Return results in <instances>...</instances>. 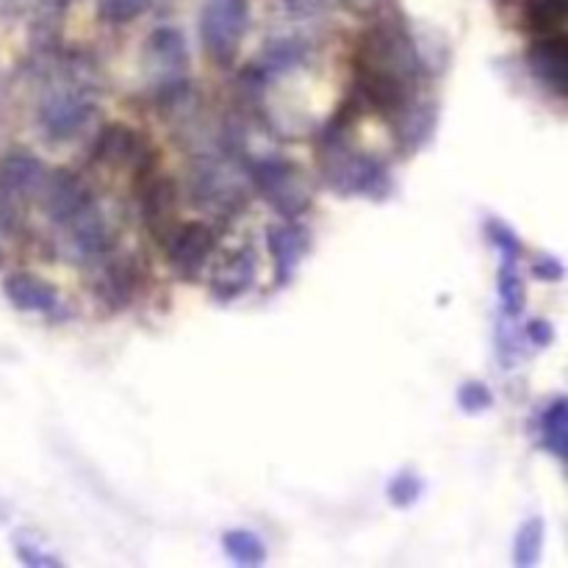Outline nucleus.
Segmentation results:
<instances>
[{"label":"nucleus","mask_w":568,"mask_h":568,"mask_svg":"<svg viewBox=\"0 0 568 568\" xmlns=\"http://www.w3.org/2000/svg\"><path fill=\"white\" fill-rule=\"evenodd\" d=\"M17 558H20V564H26L31 568H59L61 566L59 558L42 552V549H37L33 544H17Z\"/></svg>","instance_id":"obj_29"},{"label":"nucleus","mask_w":568,"mask_h":568,"mask_svg":"<svg viewBox=\"0 0 568 568\" xmlns=\"http://www.w3.org/2000/svg\"><path fill=\"white\" fill-rule=\"evenodd\" d=\"M394 125V139L403 148V153H416L419 148H425L427 142L436 133L438 122V105L430 98H410L397 114L388 116Z\"/></svg>","instance_id":"obj_12"},{"label":"nucleus","mask_w":568,"mask_h":568,"mask_svg":"<svg viewBox=\"0 0 568 568\" xmlns=\"http://www.w3.org/2000/svg\"><path fill=\"white\" fill-rule=\"evenodd\" d=\"M386 494L388 499H392V505H397V508H410V505L419 503V497L425 494V483H422L414 471H399V475L388 483Z\"/></svg>","instance_id":"obj_25"},{"label":"nucleus","mask_w":568,"mask_h":568,"mask_svg":"<svg viewBox=\"0 0 568 568\" xmlns=\"http://www.w3.org/2000/svg\"><path fill=\"white\" fill-rule=\"evenodd\" d=\"M544 538H547V527H544V519L532 516L525 525L519 527L514 541V564L516 568H532L538 566L544 552Z\"/></svg>","instance_id":"obj_20"},{"label":"nucleus","mask_w":568,"mask_h":568,"mask_svg":"<svg viewBox=\"0 0 568 568\" xmlns=\"http://www.w3.org/2000/svg\"><path fill=\"white\" fill-rule=\"evenodd\" d=\"M189 192L194 203L205 211H233L244 200V186L236 181L231 166L211 155L194 161L189 172Z\"/></svg>","instance_id":"obj_6"},{"label":"nucleus","mask_w":568,"mask_h":568,"mask_svg":"<svg viewBox=\"0 0 568 568\" xmlns=\"http://www.w3.org/2000/svg\"><path fill=\"white\" fill-rule=\"evenodd\" d=\"M568 14V0H527V22L532 31L558 33Z\"/></svg>","instance_id":"obj_24"},{"label":"nucleus","mask_w":568,"mask_h":568,"mask_svg":"<svg viewBox=\"0 0 568 568\" xmlns=\"http://www.w3.org/2000/svg\"><path fill=\"white\" fill-rule=\"evenodd\" d=\"M308 55V44L300 42L292 37H277L266 44L264 61H261V70L264 72H286L292 67H300Z\"/></svg>","instance_id":"obj_22"},{"label":"nucleus","mask_w":568,"mask_h":568,"mask_svg":"<svg viewBox=\"0 0 568 568\" xmlns=\"http://www.w3.org/2000/svg\"><path fill=\"white\" fill-rule=\"evenodd\" d=\"M355 70L377 72L419 89L425 78V59L403 20H381L361 39Z\"/></svg>","instance_id":"obj_2"},{"label":"nucleus","mask_w":568,"mask_h":568,"mask_svg":"<svg viewBox=\"0 0 568 568\" xmlns=\"http://www.w3.org/2000/svg\"><path fill=\"white\" fill-rule=\"evenodd\" d=\"M150 0H98V17L109 26H122L131 22L148 9Z\"/></svg>","instance_id":"obj_26"},{"label":"nucleus","mask_w":568,"mask_h":568,"mask_svg":"<svg viewBox=\"0 0 568 568\" xmlns=\"http://www.w3.org/2000/svg\"><path fill=\"white\" fill-rule=\"evenodd\" d=\"M94 264L92 275V288L94 297L100 300L109 308H125L133 300V292H136V270H133L131 261L114 258L111 253L100 255Z\"/></svg>","instance_id":"obj_13"},{"label":"nucleus","mask_w":568,"mask_h":568,"mask_svg":"<svg viewBox=\"0 0 568 568\" xmlns=\"http://www.w3.org/2000/svg\"><path fill=\"white\" fill-rule=\"evenodd\" d=\"M92 155L100 164L122 170V166L142 164L144 155H148V144H144V139L139 136L133 128L122 125V122H109V125L98 133V139H94Z\"/></svg>","instance_id":"obj_14"},{"label":"nucleus","mask_w":568,"mask_h":568,"mask_svg":"<svg viewBox=\"0 0 568 568\" xmlns=\"http://www.w3.org/2000/svg\"><path fill=\"white\" fill-rule=\"evenodd\" d=\"M266 247H270L272 261H275V281L288 283L303 261L305 247H308V231L294 220L275 222L266 231Z\"/></svg>","instance_id":"obj_15"},{"label":"nucleus","mask_w":568,"mask_h":568,"mask_svg":"<svg viewBox=\"0 0 568 568\" xmlns=\"http://www.w3.org/2000/svg\"><path fill=\"white\" fill-rule=\"evenodd\" d=\"M250 28L247 0H203L200 11V37L205 53L216 64H231Z\"/></svg>","instance_id":"obj_3"},{"label":"nucleus","mask_w":568,"mask_h":568,"mask_svg":"<svg viewBox=\"0 0 568 568\" xmlns=\"http://www.w3.org/2000/svg\"><path fill=\"white\" fill-rule=\"evenodd\" d=\"M61 231V244H64V253L75 261H98L100 255L111 253V233L105 225V216L100 214L98 203L87 205L81 214H75L72 220H67L64 225H59Z\"/></svg>","instance_id":"obj_8"},{"label":"nucleus","mask_w":568,"mask_h":568,"mask_svg":"<svg viewBox=\"0 0 568 568\" xmlns=\"http://www.w3.org/2000/svg\"><path fill=\"white\" fill-rule=\"evenodd\" d=\"M288 3V9L294 11V14H320L322 9H327V3H331V0H286Z\"/></svg>","instance_id":"obj_32"},{"label":"nucleus","mask_w":568,"mask_h":568,"mask_svg":"<svg viewBox=\"0 0 568 568\" xmlns=\"http://www.w3.org/2000/svg\"><path fill=\"white\" fill-rule=\"evenodd\" d=\"M497 292L505 316H519L521 308H525V283H521L516 258H505L503 266H499Z\"/></svg>","instance_id":"obj_23"},{"label":"nucleus","mask_w":568,"mask_h":568,"mask_svg":"<svg viewBox=\"0 0 568 568\" xmlns=\"http://www.w3.org/2000/svg\"><path fill=\"white\" fill-rule=\"evenodd\" d=\"M253 183L261 197L281 211L286 220L303 214L311 205V192L300 178L297 166L286 159H264L253 164Z\"/></svg>","instance_id":"obj_5"},{"label":"nucleus","mask_w":568,"mask_h":568,"mask_svg":"<svg viewBox=\"0 0 568 568\" xmlns=\"http://www.w3.org/2000/svg\"><path fill=\"white\" fill-rule=\"evenodd\" d=\"M3 294L17 311H26V314H53L59 308V292L48 281L28 272H14L6 277Z\"/></svg>","instance_id":"obj_18"},{"label":"nucleus","mask_w":568,"mask_h":568,"mask_svg":"<svg viewBox=\"0 0 568 568\" xmlns=\"http://www.w3.org/2000/svg\"><path fill=\"white\" fill-rule=\"evenodd\" d=\"M564 264H560L558 258H552V255H541V258L532 264V275L538 277V281H549V283H558L564 281Z\"/></svg>","instance_id":"obj_30"},{"label":"nucleus","mask_w":568,"mask_h":568,"mask_svg":"<svg viewBox=\"0 0 568 568\" xmlns=\"http://www.w3.org/2000/svg\"><path fill=\"white\" fill-rule=\"evenodd\" d=\"M486 236H488V242H491L494 247L503 253V258H519V253H521L519 236H516V233L510 231L503 220H488Z\"/></svg>","instance_id":"obj_28"},{"label":"nucleus","mask_w":568,"mask_h":568,"mask_svg":"<svg viewBox=\"0 0 568 568\" xmlns=\"http://www.w3.org/2000/svg\"><path fill=\"white\" fill-rule=\"evenodd\" d=\"M33 3L37 0H0V17H17L26 9H31Z\"/></svg>","instance_id":"obj_33"},{"label":"nucleus","mask_w":568,"mask_h":568,"mask_svg":"<svg viewBox=\"0 0 568 568\" xmlns=\"http://www.w3.org/2000/svg\"><path fill=\"white\" fill-rule=\"evenodd\" d=\"M320 164L325 183L342 197L386 200L392 194L394 183L383 161L349 148L344 142V125H338V122L327 125L320 148Z\"/></svg>","instance_id":"obj_1"},{"label":"nucleus","mask_w":568,"mask_h":568,"mask_svg":"<svg viewBox=\"0 0 568 568\" xmlns=\"http://www.w3.org/2000/svg\"><path fill=\"white\" fill-rule=\"evenodd\" d=\"M39 203L44 205V214L50 216V222L59 227L75 214H81L87 205H92L94 197L87 183L72 175L70 170H50L48 186H44Z\"/></svg>","instance_id":"obj_10"},{"label":"nucleus","mask_w":568,"mask_h":568,"mask_svg":"<svg viewBox=\"0 0 568 568\" xmlns=\"http://www.w3.org/2000/svg\"><path fill=\"white\" fill-rule=\"evenodd\" d=\"M61 3H64V6H67V3H70V0H61Z\"/></svg>","instance_id":"obj_36"},{"label":"nucleus","mask_w":568,"mask_h":568,"mask_svg":"<svg viewBox=\"0 0 568 568\" xmlns=\"http://www.w3.org/2000/svg\"><path fill=\"white\" fill-rule=\"evenodd\" d=\"M527 338H530L536 347H549L555 342V327L552 322H544V320H532L527 325Z\"/></svg>","instance_id":"obj_31"},{"label":"nucleus","mask_w":568,"mask_h":568,"mask_svg":"<svg viewBox=\"0 0 568 568\" xmlns=\"http://www.w3.org/2000/svg\"><path fill=\"white\" fill-rule=\"evenodd\" d=\"M175 183H172L170 178H153V181H148V186H144L142 192V220L144 227H148L159 242H164L166 233L175 227Z\"/></svg>","instance_id":"obj_17"},{"label":"nucleus","mask_w":568,"mask_h":568,"mask_svg":"<svg viewBox=\"0 0 568 568\" xmlns=\"http://www.w3.org/2000/svg\"><path fill=\"white\" fill-rule=\"evenodd\" d=\"M222 549L239 566L266 564V544L250 530H231L222 536Z\"/></svg>","instance_id":"obj_21"},{"label":"nucleus","mask_w":568,"mask_h":568,"mask_svg":"<svg viewBox=\"0 0 568 568\" xmlns=\"http://www.w3.org/2000/svg\"><path fill=\"white\" fill-rule=\"evenodd\" d=\"M541 444L558 460H566L568 453V405L566 399H555L541 416Z\"/></svg>","instance_id":"obj_19"},{"label":"nucleus","mask_w":568,"mask_h":568,"mask_svg":"<svg viewBox=\"0 0 568 568\" xmlns=\"http://www.w3.org/2000/svg\"><path fill=\"white\" fill-rule=\"evenodd\" d=\"M48 178L50 166L26 150H14L0 159V194L11 203L42 197Z\"/></svg>","instance_id":"obj_9"},{"label":"nucleus","mask_w":568,"mask_h":568,"mask_svg":"<svg viewBox=\"0 0 568 568\" xmlns=\"http://www.w3.org/2000/svg\"><path fill=\"white\" fill-rule=\"evenodd\" d=\"M527 61H530V70L536 72L538 81H541L555 98H566L568 44L564 33H541V37L530 44V50H527Z\"/></svg>","instance_id":"obj_11"},{"label":"nucleus","mask_w":568,"mask_h":568,"mask_svg":"<svg viewBox=\"0 0 568 568\" xmlns=\"http://www.w3.org/2000/svg\"><path fill=\"white\" fill-rule=\"evenodd\" d=\"M216 247V233L205 222L175 225L164 239V253L172 270L186 281H197Z\"/></svg>","instance_id":"obj_7"},{"label":"nucleus","mask_w":568,"mask_h":568,"mask_svg":"<svg viewBox=\"0 0 568 568\" xmlns=\"http://www.w3.org/2000/svg\"><path fill=\"white\" fill-rule=\"evenodd\" d=\"M255 281V253L250 247L233 250L211 270V294L222 303L242 297Z\"/></svg>","instance_id":"obj_16"},{"label":"nucleus","mask_w":568,"mask_h":568,"mask_svg":"<svg viewBox=\"0 0 568 568\" xmlns=\"http://www.w3.org/2000/svg\"><path fill=\"white\" fill-rule=\"evenodd\" d=\"M458 405L466 414H483L494 405V394L486 383L469 381L458 388Z\"/></svg>","instance_id":"obj_27"},{"label":"nucleus","mask_w":568,"mask_h":568,"mask_svg":"<svg viewBox=\"0 0 568 568\" xmlns=\"http://www.w3.org/2000/svg\"><path fill=\"white\" fill-rule=\"evenodd\" d=\"M344 3L353 11H358V14H372V11H377V6H381L383 0H344Z\"/></svg>","instance_id":"obj_34"},{"label":"nucleus","mask_w":568,"mask_h":568,"mask_svg":"<svg viewBox=\"0 0 568 568\" xmlns=\"http://www.w3.org/2000/svg\"><path fill=\"white\" fill-rule=\"evenodd\" d=\"M144 61L148 70L155 75L161 89V98L175 100L186 92V70H189V50L186 39L178 28H155L144 44Z\"/></svg>","instance_id":"obj_4"},{"label":"nucleus","mask_w":568,"mask_h":568,"mask_svg":"<svg viewBox=\"0 0 568 568\" xmlns=\"http://www.w3.org/2000/svg\"><path fill=\"white\" fill-rule=\"evenodd\" d=\"M0 264H3V247H0Z\"/></svg>","instance_id":"obj_35"}]
</instances>
